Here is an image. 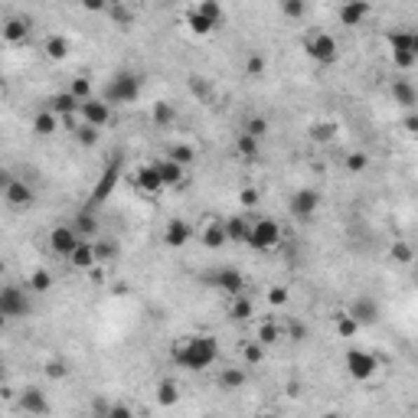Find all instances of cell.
I'll list each match as a JSON object with an SVG mask.
<instances>
[{"label":"cell","mask_w":418,"mask_h":418,"mask_svg":"<svg viewBox=\"0 0 418 418\" xmlns=\"http://www.w3.org/2000/svg\"><path fill=\"white\" fill-rule=\"evenodd\" d=\"M219 360V340L209 333H196V337H183L173 346V363L190 372H203Z\"/></svg>","instance_id":"6da1fadb"},{"label":"cell","mask_w":418,"mask_h":418,"mask_svg":"<svg viewBox=\"0 0 418 418\" xmlns=\"http://www.w3.org/2000/svg\"><path fill=\"white\" fill-rule=\"evenodd\" d=\"M102 98L112 104V108L114 104H134L141 98V79L134 76L131 69H121V72H114V76L108 79Z\"/></svg>","instance_id":"7a4b0ae2"},{"label":"cell","mask_w":418,"mask_h":418,"mask_svg":"<svg viewBox=\"0 0 418 418\" xmlns=\"http://www.w3.org/2000/svg\"><path fill=\"white\" fill-rule=\"evenodd\" d=\"M389 46H392V62L399 69L409 72L418 62V36L412 29H396V33H389Z\"/></svg>","instance_id":"3957f363"},{"label":"cell","mask_w":418,"mask_h":418,"mask_svg":"<svg viewBox=\"0 0 418 418\" xmlns=\"http://www.w3.org/2000/svg\"><path fill=\"white\" fill-rule=\"evenodd\" d=\"M278 242H281V226H278L275 219H258V222H252L248 226V238L245 245H252L255 252H268V248H275Z\"/></svg>","instance_id":"277c9868"},{"label":"cell","mask_w":418,"mask_h":418,"mask_svg":"<svg viewBox=\"0 0 418 418\" xmlns=\"http://www.w3.org/2000/svg\"><path fill=\"white\" fill-rule=\"evenodd\" d=\"M307 56L314 62H321V66H333L337 59H340V43L330 36V33H314L307 39Z\"/></svg>","instance_id":"5b68a950"},{"label":"cell","mask_w":418,"mask_h":418,"mask_svg":"<svg viewBox=\"0 0 418 418\" xmlns=\"http://www.w3.org/2000/svg\"><path fill=\"white\" fill-rule=\"evenodd\" d=\"M0 314L7 317V321H20V317H27L29 314V297L23 288H0Z\"/></svg>","instance_id":"8992f818"},{"label":"cell","mask_w":418,"mask_h":418,"mask_svg":"<svg viewBox=\"0 0 418 418\" xmlns=\"http://www.w3.org/2000/svg\"><path fill=\"white\" fill-rule=\"evenodd\" d=\"M206 281L213 288H219L222 295H229V297H236V295L245 291V278H242V271L232 268V265H222V268H216V271H209Z\"/></svg>","instance_id":"52a82bcc"},{"label":"cell","mask_w":418,"mask_h":418,"mask_svg":"<svg viewBox=\"0 0 418 418\" xmlns=\"http://www.w3.org/2000/svg\"><path fill=\"white\" fill-rule=\"evenodd\" d=\"M288 209H291V216H295V219H301V222H311V219L317 216V209H321V193L314 190V187H301V190L291 196Z\"/></svg>","instance_id":"ba28073f"},{"label":"cell","mask_w":418,"mask_h":418,"mask_svg":"<svg viewBox=\"0 0 418 418\" xmlns=\"http://www.w3.org/2000/svg\"><path fill=\"white\" fill-rule=\"evenodd\" d=\"M343 363H346V372H350L353 379H360V382L372 379V376H376V366H379V363H376V356H372V353H366V350H350Z\"/></svg>","instance_id":"9c48e42d"},{"label":"cell","mask_w":418,"mask_h":418,"mask_svg":"<svg viewBox=\"0 0 418 418\" xmlns=\"http://www.w3.org/2000/svg\"><path fill=\"white\" fill-rule=\"evenodd\" d=\"M118 180H121V161H112L108 167H104V173L98 177L95 190H92V200H88V206L95 209L98 203H104L108 196H112V190L118 187Z\"/></svg>","instance_id":"30bf717a"},{"label":"cell","mask_w":418,"mask_h":418,"mask_svg":"<svg viewBox=\"0 0 418 418\" xmlns=\"http://www.w3.org/2000/svg\"><path fill=\"white\" fill-rule=\"evenodd\" d=\"M79 112H82V121L92 124V128H104V124H112V104L104 102V98H86V102L79 104Z\"/></svg>","instance_id":"8fae6325"},{"label":"cell","mask_w":418,"mask_h":418,"mask_svg":"<svg viewBox=\"0 0 418 418\" xmlns=\"http://www.w3.org/2000/svg\"><path fill=\"white\" fill-rule=\"evenodd\" d=\"M4 200H7L10 209H29V206H33V200H36V190H33V183L13 177L10 187L4 190Z\"/></svg>","instance_id":"7c38bea8"},{"label":"cell","mask_w":418,"mask_h":418,"mask_svg":"<svg viewBox=\"0 0 418 418\" xmlns=\"http://www.w3.org/2000/svg\"><path fill=\"white\" fill-rule=\"evenodd\" d=\"M29 33H33V23H29L27 17H10V20H4V27H0V36H4V43H10V46H23L29 39Z\"/></svg>","instance_id":"4fadbf2b"},{"label":"cell","mask_w":418,"mask_h":418,"mask_svg":"<svg viewBox=\"0 0 418 418\" xmlns=\"http://www.w3.org/2000/svg\"><path fill=\"white\" fill-rule=\"evenodd\" d=\"M154 167H157V173H161V183H163V190L167 187H187V167L177 161H170V157H161V161H154Z\"/></svg>","instance_id":"5bb4252c"},{"label":"cell","mask_w":418,"mask_h":418,"mask_svg":"<svg viewBox=\"0 0 418 418\" xmlns=\"http://www.w3.org/2000/svg\"><path fill=\"white\" fill-rule=\"evenodd\" d=\"M79 242H82V238H79V232L72 226H56L53 232H49V248H53L56 255H62V258L72 255V248H76Z\"/></svg>","instance_id":"9a60e30c"},{"label":"cell","mask_w":418,"mask_h":418,"mask_svg":"<svg viewBox=\"0 0 418 418\" xmlns=\"http://www.w3.org/2000/svg\"><path fill=\"white\" fill-rule=\"evenodd\" d=\"M131 183H134V190H141L144 196H157V193L163 190L161 173H157V167H154V163H144L141 170L131 177Z\"/></svg>","instance_id":"2e32d148"},{"label":"cell","mask_w":418,"mask_h":418,"mask_svg":"<svg viewBox=\"0 0 418 418\" xmlns=\"http://www.w3.org/2000/svg\"><path fill=\"white\" fill-rule=\"evenodd\" d=\"M346 314H350V317L360 323V327H372V323L379 321V304H376L372 297H356Z\"/></svg>","instance_id":"e0dca14e"},{"label":"cell","mask_w":418,"mask_h":418,"mask_svg":"<svg viewBox=\"0 0 418 418\" xmlns=\"http://www.w3.org/2000/svg\"><path fill=\"white\" fill-rule=\"evenodd\" d=\"M337 17H340L343 27H360L363 20L370 17V4H366V0H343L340 10H337Z\"/></svg>","instance_id":"ac0fdd59"},{"label":"cell","mask_w":418,"mask_h":418,"mask_svg":"<svg viewBox=\"0 0 418 418\" xmlns=\"http://www.w3.org/2000/svg\"><path fill=\"white\" fill-rule=\"evenodd\" d=\"M190 238H193V226L187 222V219H170L167 229H163V242H167L170 248H183Z\"/></svg>","instance_id":"d6986e66"},{"label":"cell","mask_w":418,"mask_h":418,"mask_svg":"<svg viewBox=\"0 0 418 418\" xmlns=\"http://www.w3.org/2000/svg\"><path fill=\"white\" fill-rule=\"evenodd\" d=\"M69 226H72V229L79 232V238H92V236H98V216H95V209H92V206L79 209L76 219H72Z\"/></svg>","instance_id":"ffe728a7"},{"label":"cell","mask_w":418,"mask_h":418,"mask_svg":"<svg viewBox=\"0 0 418 418\" xmlns=\"http://www.w3.org/2000/svg\"><path fill=\"white\" fill-rule=\"evenodd\" d=\"M79 104H82V102H79V98L66 88V92H56V95H49L46 108H49L53 114H59V118H69V114L79 112Z\"/></svg>","instance_id":"44dd1931"},{"label":"cell","mask_w":418,"mask_h":418,"mask_svg":"<svg viewBox=\"0 0 418 418\" xmlns=\"http://www.w3.org/2000/svg\"><path fill=\"white\" fill-rule=\"evenodd\" d=\"M20 409L29 412V415H46V412H49V402H46V396H43L36 386H29V389L20 392Z\"/></svg>","instance_id":"7402d4cb"},{"label":"cell","mask_w":418,"mask_h":418,"mask_svg":"<svg viewBox=\"0 0 418 418\" xmlns=\"http://www.w3.org/2000/svg\"><path fill=\"white\" fill-rule=\"evenodd\" d=\"M69 262H72V268H95L98 262H95V248H92V242L88 238H82L76 248H72V255H69Z\"/></svg>","instance_id":"603a6c76"},{"label":"cell","mask_w":418,"mask_h":418,"mask_svg":"<svg viewBox=\"0 0 418 418\" xmlns=\"http://www.w3.org/2000/svg\"><path fill=\"white\" fill-rule=\"evenodd\" d=\"M392 98H396V104H402V108H415L418 92L409 79H396V82H392Z\"/></svg>","instance_id":"cb8c5ba5"},{"label":"cell","mask_w":418,"mask_h":418,"mask_svg":"<svg viewBox=\"0 0 418 418\" xmlns=\"http://www.w3.org/2000/svg\"><path fill=\"white\" fill-rule=\"evenodd\" d=\"M245 370L242 366H226V370L219 372V389L222 392H236V389H242L245 386Z\"/></svg>","instance_id":"d4e9b609"},{"label":"cell","mask_w":418,"mask_h":418,"mask_svg":"<svg viewBox=\"0 0 418 418\" xmlns=\"http://www.w3.org/2000/svg\"><path fill=\"white\" fill-rule=\"evenodd\" d=\"M33 131H36V137H53V134L59 131V114L43 108V112L33 118Z\"/></svg>","instance_id":"484cf974"},{"label":"cell","mask_w":418,"mask_h":418,"mask_svg":"<svg viewBox=\"0 0 418 418\" xmlns=\"http://www.w3.org/2000/svg\"><path fill=\"white\" fill-rule=\"evenodd\" d=\"M236 154H238V157H245V161H258V154H262V141L252 137V134H238V137H236Z\"/></svg>","instance_id":"4316f807"},{"label":"cell","mask_w":418,"mask_h":418,"mask_svg":"<svg viewBox=\"0 0 418 418\" xmlns=\"http://www.w3.org/2000/svg\"><path fill=\"white\" fill-rule=\"evenodd\" d=\"M200 242H203L206 248H222V245L229 242V238H226V226H219V222H209V226L203 229Z\"/></svg>","instance_id":"83f0119b"},{"label":"cell","mask_w":418,"mask_h":418,"mask_svg":"<svg viewBox=\"0 0 418 418\" xmlns=\"http://www.w3.org/2000/svg\"><path fill=\"white\" fill-rule=\"evenodd\" d=\"M104 13L114 20V27L118 29H128L134 23V13L124 7V4H118V0H108V10H104Z\"/></svg>","instance_id":"f1b7e54d"},{"label":"cell","mask_w":418,"mask_h":418,"mask_svg":"<svg viewBox=\"0 0 418 418\" xmlns=\"http://www.w3.org/2000/svg\"><path fill=\"white\" fill-rule=\"evenodd\" d=\"M157 402H161L163 409H173V405L180 402V386L173 379H163L161 386H157Z\"/></svg>","instance_id":"f546056e"},{"label":"cell","mask_w":418,"mask_h":418,"mask_svg":"<svg viewBox=\"0 0 418 418\" xmlns=\"http://www.w3.org/2000/svg\"><path fill=\"white\" fill-rule=\"evenodd\" d=\"M252 301L248 297H242V295H236L232 297V307H229V321H236V323H245V321H252Z\"/></svg>","instance_id":"4dcf8cb0"},{"label":"cell","mask_w":418,"mask_h":418,"mask_svg":"<svg viewBox=\"0 0 418 418\" xmlns=\"http://www.w3.org/2000/svg\"><path fill=\"white\" fill-rule=\"evenodd\" d=\"M187 27H190L193 36H209V33H216V27H213V23H209V20L203 17V13H200L196 7H193L190 13H187Z\"/></svg>","instance_id":"1f68e13d"},{"label":"cell","mask_w":418,"mask_h":418,"mask_svg":"<svg viewBox=\"0 0 418 418\" xmlns=\"http://www.w3.org/2000/svg\"><path fill=\"white\" fill-rule=\"evenodd\" d=\"M151 118H154V124H157V128H167V124L177 121V108H173L170 102H157L151 108Z\"/></svg>","instance_id":"d6a6232c"},{"label":"cell","mask_w":418,"mask_h":418,"mask_svg":"<svg viewBox=\"0 0 418 418\" xmlns=\"http://www.w3.org/2000/svg\"><path fill=\"white\" fill-rule=\"evenodd\" d=\"M337 124L333 121H317V124H311V141L314 144H330L333 137H337Z\"/></svg>","instance_id":"836d02e7"},{"label":"cell","mask_w":418,"mask_h":418,"mask_svg":"<svg viewBox=\"0 0 418 418\" xmlns=\"http://www.w3.org/2000/svg\"><path fill=\"white\" fill-rule=\"evenodd\" d=\"M255 340L262 343V346H275V343L281 340V327H278L275 321H265V323H258V333H255Z\"/></svg>","instance_id":"e575fe53"},{"label":"cell","mask_w":418,"mask_h":418,"mask_svg":"<svg viewBox=\"0 0 418 418\" xmlns=\"http://www.w3.org/2000/svg\"><path fill=\"white\" fill-rule=\"evenodd\" d=\"M196 10H200L203 17H206L216 29L222 27V17H226V13H222V4H219V0H200V4H196Z\"/></svg>","instance_id":"d590c367"},{"label":"cell","mask_w":418,"mask_h":418,"mask_svg":"<svg viewBox=\"0 0 418 418\" xmlns=\"http://www.w3.org/2000/svg\"><path fill=\"white\" fill-rule=\"evenodd\" d=\"M72 137H76L79 147H95L98 144V128H92V124H79V128H72Z\"/></svg>","instance_id":"8d00e7d4"},{"label":"cell","mask_w":418,"mask_h":418,"mask_svg":"<svg viewBox=\"0 0 418 418\" xmlns=\"http://www.w3.org/2000/svg\"><path fill=\"white\" fill-rule=\"evenodd\" d=\"M167 157L183 163V167H190V163L196 161V147H193V144H173L170 151H167Z\"/></svg>","instance_id":"74e56055"},{"label":"cell","mask_w":418,"mask_h":418,"mask_svg":"<svg viewBox=\"0 0 418 418\" xmlns=\"http://www.w3.org/2000/svg\"><path fill=\"white\" fill-rule=\"evenodd\" d=\"M27 288L33 291V295H46L49 288H53V275H49L46 268H39V271H33V275H29Z\"/></svg>","instance_id":"f35d334b"},{"label":"cell","mask_w":418,"mask_h":418,"mask_svg":"<svg viewBox=\"0 0 418 418\" xmlns=\"http://www.w3.org/2000/svg\"><path fill=\"white\" fill-rule=\"evenodd\" d=\"M46 56L56 59V62H62V59L69 56V39L59 36V33H56V36H49L46 39Z\"/></svg>","instance_id":"ab89813d"},{"label":"cell","mask_w":418,"mask_h":418,"mask_svg":"<svg viewBox=\"0 0 418 418\" xmlns=\"http://www.w3.org/2000/svg\"><path fill=\"white\" fill-rule=\"evenodd\" d=\"M226 238L229 242H245L248 238V222L242 216H236V219H229L226 222Z\"/></svg>","instance_id":"60d3db41"},{"label":"cell","mask_w":418,"mask_h":418,"mask_svg":"<svg viewBox=\"0 0 418 418\" xmlns=\"http://www.w3.org/2000/svg\"><path fill=\"white\" fill-rule=\"evenodd\" d=\"M265 69H268V59L262 56V53H248V59H245V76L248 79H262L265 76Z\"/></svg>","instance_id":"b9f144b4"},{"label":"cell","mask_w":418,"mask_h":418,"mask_svg":"<svg viewBox=\"0 0 418 418\" xmlns=\"http://www.w3.org/2000/svg\"><path fill=\"white\" fill-rule=\"evenodd\" d=\"M92 248H95V262H98V265H104V262H112V258L118 255V245H114L112 238H98V242H92Z\"/></svg>","instance_id":"7bdbcfd3"},{"label":"cell","mask_w":418,"mask_h":418,"mask_svg":"<svg viewBox=\"0 0 418 418\" xmlns=\"http://www.w3.org/2000/svg\"><path fill=\"white\" fill-rule=\"evenodd\" d=\"M242 134H252V137H258V141H262V137L268 134V118H262V114H252V118L242 124Z\"/></svg>","instance_id":"ee69618b"},{"label":"cell","mask_w":418,"mask_h":418,"mask_svg":"<svg viewBox=\"0 0 418 418\" xmlns=\"http://www.w3.org/2000/svg\"><path fill=\"white\" fill-rule=\"evenodd\" d=\"M278 7H281V13H285L288 20H301L307 13V0H281Z\"/></svg>","instance_id":"f6af8a7d"},{"label":"cell","mask_w":418,"mask_h":418,"mask_svg":"<svg viewBox=\"0 0 418 418\" xmlns=\"http://www.w3.org/2000/svg\"><path fill=\"white\" fill-rule=\"evenodd\" d=\"M356 330H360V323H356L350 314L343 311L340 317H337V333H340L343 340H350V337H356Z\"/></svg>","instance_id":"bcb514c9"},{"label":"cell","mask_w":418,"mask_h":418,"mask_svg":"<svg viewBox=\"0 0 418 418\" xmlns=\"http://www.w3.org/2000/svg\"><path fill=\"white\" fill-rule=\"evenodd\" d=\"M343 163H346V170L350 173H363L366 167H370V157H366L363 151H353V154H346V161Z\"/></svg>","instance_id":"7dc6e473"},{"label":"cell","mask_w":418,"mask_h":418,"mask_svg":"<svg viewBox=\"0 0 418 418\" xmlns=\"http://www.w3.org/2000/svg\"><path fill=\"white\" fill-rule=\"evenodd\" d=\"M242 356H245V363H248V366H258V363H262V360H265V346H262V343H248V346H245V350H242Z\"/></svg>","instance_id":"c3c4849f"},{"label":"cell","mask_w":418,"mask_h":418,"mask_svg":"<svg viewBox=\"0 0 418 418\" xmlns=\"http://www.w3.org/2000/svg\"><path fill=\"white\" fill-rule=\"evenodd\" d=\"M238 203H242V209H255L258 203H262V193H258L255 187H245V190L238 193Z\"/></svg>","instance_id":"681fc988"},{"label":"cell","mask_w":418,"mask_h":418,"mask_svg":"<svg viewBox=\"0 0 418 418\" xmlns=\"http://www.w3.org/2000/svg\"><path fill=\"white\" fill-rule=\"evenodd\" d=\"M69 92H72L79 102H86V98H92V82H88V79H76V82L69 86Z\"/></svg>","instance_id":"f907efd6"},{"label":"cell","mask_w":418,"mask_h":418,"mask_svg":"<svg viewBox=\"0 0 418 418\" xmlns=\"http://www.w3.org/2000/svg\"><path fill=\"white\" fill-rule=\"evenodd\" d=\"M392 262L409 265V262H412V245H405V242H396V245H392Z\"/></svg>","instance_id":"816d5d0a"},{"label":"cell","mask_w":418,"mask_h":418,"mask_svg":"<svg viewBox=\"0 0 418 418\" xmlns=\"http://www.w3.org/2000/svg\"><path fill=\"white\" fill-rule=\"evenodd\" d=\"M268 304H271V307H285L288 304V288H281V285L268 288Z\"/></svg>","instance_id":"f5cc1de1"},{"label":"cell","mask_w":418,"mask_h":418,"mask_svg":"<svg viewBox=\"0 0 418 418\" xmlns=\"http://www.w3.org/2000/svg\"><path fill=\"white\" fill-rule=\"evenodd\" d=\"M66 363H62V360H49L46 363V376H49V379H62V376H66Z\"/></svg>","instance_id":"db71d44e"},{"label":"cell","mask_w":418,"mask_h":418,"mask_svg":"<svg viewBox=\"0 0 418 418\" xmlns=\"http://www.w3.org/2000/svg\"><path fill=\"white\" fill-rule=\"evenodd\" d=\"M190 86H193V92H196V95L213 98V86H206V82H203L200 76H193V79H190Z\"/></svg>","instance_id":"11a10c76"},{"label":"cell","mask_w":418,"mask_h":418,"mask_svg":"<svg viewBox=\"0 0 418 418\" xmlns=\"http://www.w3.org/2000/svg\"><path fill=\"white\" fill-rule=\"evenodd\" d=\"M79 4H82L88 13H104V10H108V0H79Z\"/></svg>","instance_id":"9f6ffc18"},{"label":"cell","mask_w":418,"mask_h":418,"mask_svg":"<svg viewBox=\"0 0 418 418\" xmlns=\"http://www.w3.org/2000/svg\"><path fill=\"white\" fill-rule=\"evenodd\" d=\"M134 412H131V405H112L108 409V418H131Z\"/></svg>","instance_id":"6f0895ef"},{"label":"cell","mask_w":418,"mask_h":418,"mask_svg":"<svg viewBox=\"0 0 418 418\" xmlns=\"http://www.w3.org/2000/svg\"><path fill=\"white\" fill-rule=\"evenodd\" d=\"M108 409H112V405H108V402H104V399H95V402H92V415H102V418H108Z\"/></svg>","instance_id":"680465c9"},{"label":"cell","mask_w":418,"mask_h":418,"mask_svg":"<svg viewBox=\"0 0 418 418\" xmlns=\"http://www.w3.org/2000/svg\"><path fill=\"white\" fill-rule=\"evenodd\" d=\"M10 180H13V173H10L7 167H0V193H4V190L10 187Z\"/></svg>","instance_id":"91938a15"},{"label":"cell","mask_w":418,"mask_h":418,"mask_svg":"<svg viewBox=\"0 0 418 418\" xmlns=\"http://www.w3.org/2000/svg\"><path fill=\"white\" fill-rule=\"evenodd\" d=\"M291 337H295V340H304V327H301V323H295V327H291Z\"/></svg>","instance_id":"94428289"},{"label":"cell","mask_w":418,"mask_h":418,"mask_svg":"<svg viewBox=\"0 0 418 418\" xmlns=\"http://www.w3.org/2000/svg\"><path fill=\"white\" fill-rule=\"evenodd\" d=\"M4 327H7V317H4V314H0V330H4Z\"/></svg>","instance_id":"6125c7cd"},{"label":"cell","mask_w":418,"mask_h":418,"mask_svg":"<svg viewBox=\"0 0 418 418\" xmlns=\"http://www.w3.org/2000/svg\"><path fill=\"white\" fill-rule=\"evenodd\" d=\"M0 382H4V366H0Z\"/></svg>","instance_id":"be15d7a7"},{"label":"cell","mask_w":418,"mask_h":418,"mask_svg":"<svg viewBox=\"0 0 418 418\" xmlns=\"http://www.w3.org/2000/svg\"><path fill=\"white\" fill-rule=\"evenodd\" d=\"M0 275H4V262H0Z\"/></svg>","instance_id":"e7e4bbea"}]
</instances>
